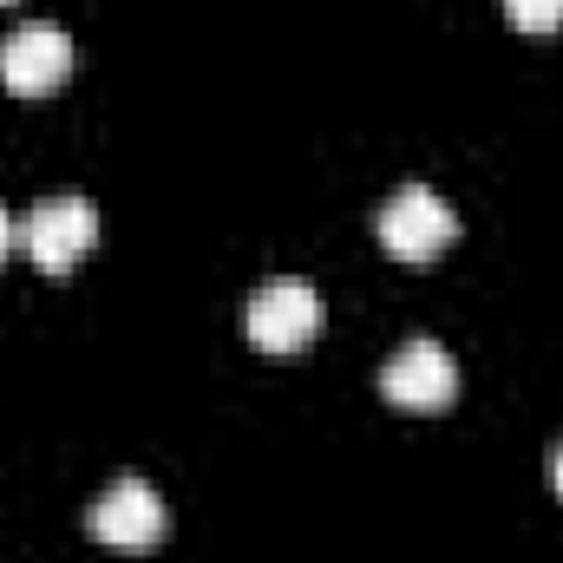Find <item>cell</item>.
I'll return each mask as SVG.
<instances>
[{"label":"cell","instance_id":"cell-6","mask_svg":"<svg viewBox=\"0 0 563 563\" xmlns=\"http://www.w3.org/2000/svg\"><path fill=\"white\" fill-rule=\"evenodd\" d=\"M380 394L407 413H439L459 400V361L439 341H407L387 367H380Z\"/></svg>","mask_w":563,"mask_h":563},{"label":"cell","instance_id":"cell-3","mask_svg":"<svg viewBox=\"0 0 563 563\" xmlns=\"http://www.w3.org/2000/svg\"><path fill=\"white\" fill-rule=\"evenodd\" d=\"M92 538L119 558H151L164 544V498L144 485V478H112L92 505Z\"/></svg>","mask_w":563,"mask_h":563},{"label":"cell","instance_id":"cell-5","mask_svg":"<svg viewBox=\"0 0 563 563\" xmlns=\"http://www.w3.org/2000/svg\"><path fill=\"white\" fill-rule=\"evenodd\" d=\"M73 79V40L59 26H20L0 40V86L13 99H46Z\"/></svg>","mask_w":563,"mask_h":563},{"label":"cell","instance_id":"cell-7","mask_svg":"<svg viewBox=\"0 0 563 563\" xmlns=\"http://www.w3.org/2000/svg\"><path fill=\"white\" fill-rule=\"evenodd\" d=\"M505 20L518 33H563V0H505Z\"/></svg>","mask_w":563,"mask_h":563},{"label":"cell","instance_id":"cell-9","mask_svg":"<svg viewBox=\"0 0 563 563\" xmlns=\"http://www.w3.org/2000/svg\"><path fill=\"white\" fill-rule=\"evenodd\" d=\"M551 485H558V498H563V445H558V459H551Z\"/></svg>","mask_w":563,"mask_h":563},{"label":"cell","instance_id":"cell-8","mask_svg":"<svg viewBox=\"0 0 563 563\" xmlns=\"http://www.w3.org/2000/svg\"><path fill=\"white\" fill-rule=\"evenodd\" d=\"M7 256H13V217L0 210V263H7Z\"/></svg>","mask_w":563,"mask_h":563},{"label":"cell","instance_id":"cell-1","mask_svg":"<svg viewBox=\"0 0 563 563\" xmlns=\"http://www.w3.org/2000/svg\"><path fill=\"white\" fill-rule=\"evenodd\" d=\"M20 243H26V256H33L46 276H73V269L92 256V243H99V210H92V197H46V203H33L26 223H20Z\"/></svg>","mask_w":563,"mask_h":563},{"label":"cell","instance_id":"cell-10","mask_svg":"<svg viewBox=\"0 0 563 563\" xmlns=\"http://www.w3.org/2000/svg\"><path fill=\"white\" fill-rule=\"evenodd\" d=\"M0 7H7V0H0Z\"/></svg>","mask_w":563,"mask_h":563},{"label":"cell","instance_id":"cell-4","mask_svg":"<svg viewBox=\"0 0 563 563\" xmlns=\"http://www.w3.org/2000/svg\"><path fill=\"white\" fill-rule=\"evenodd\" d=\"M243 328H250V341H256L263 354H301V347L321 334V295L295 276L263 282V288L250 295Z\"/></svg>","mask_w":563,"mask_h":563},{"label":"cell","instance_id":"cell-2","mask_svg":"<svg viewBox=\"0 0 563 563\" xmlns=\"http://www.w3.org/2000/svg\"><path fill=\"white\" fill-rule=\"evenodd\" d=\"M380 250L387 256H400V263H432V256H445L452 250V236H459V217H452V203L439 197V190H426V184H407V190H394L387 203H380Z\"/></svg>","mask_w":563,"mask_h":563}]
</instances>
